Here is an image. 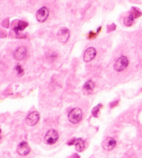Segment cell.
<instances>
[{
    "label": "cell",
    "instance_id": "4",
    "mask_svg": "<svg viewBox=\"0 0 142 158\" xmlns=\"http://www.w3.org/2000/svg\"><path fill=\"white\" fill-rule=\"evenodd\" d=\"M40 119V115L37 111H33L27 115L25 119V122L29 126H33L39 122Z\"/></svg>",
    "mask_w": 142,
    "mask_h": 158
},
{
    "label": "cell",
    "instance_id": "17",
    "mask_svg": "<svg viewBox=\"0 0 142 158\" xmlns=\"http://www.w3.org/2000/svg\"><path fill=\"white\" fill-rule=\"evenodd\" d=\"M15 70H16L17 73V75L18 76H23V74H24V71L23 69L22 68V67L20 66H17L16 67H15Z\"/></svg>",
    "mask_w": 142,
    "mask_h": 158
},
{
    "label": "cell",
    "instance_id": "10",
    "mask_svg": "<svg viewBox=\"0 0 142 158\" xmlns=\"http://www.w3.org/2000/svg\"><path fill=\"white\" fill-rule=\"evenodd\" d=\"M30 151H31V149H30L29 146L28 145V143H27V142L23 141V142H21L18 146H17V152L18 153L19 155H23V156L27 155L29 153Z\"/></svg>",
    "mask_w": 142,
    "mask_h": 158
},
{
    "label": "cell",
    "instance_id": "14",
    "mask_svg": "<svg viewBox=\"0 0 142 158\" xmlns=\"http://www.w3.org/2000/svg\"><path fill=\"white\" fill-rule=\"evenodd\" d=\"M141 13L139 11V10H138L137 9H136V8H133V9H132V11H131V13H130V15L133 17L134 19L137 18V17H139V16H141Z\"/></svg>",
    "mask_w": 142,
    "mask_h": 158
},
{
    "label": "cell",
    "instance_id": "9",
    "mask_svg": "<svg viewBox=\"0 0 142 158\" xmlns=\"http://www.w3.org/2000/svg\"><path fill=\"white\" fill-rule=\"evenodd\" d=\"M96 55V50L94 47H89L87 50L85 51L83 56V59L85 62H90L95 58Z\"/></svg>",
    "mask_w": 142,
    "mask_h": 158
},
{
    "label": "cell",
    "instance_id": "19",
    "mask_svg": "<svg viewBox=\"0 0 142 158\" xmlns=\"http://www.w3.org/2000/svg\"><path fill=\"white\" fill-rule=\"evenodd\" d=\"M76 141V139L74 138V139H73V140L72 141H70L68 143V145H73L74 143H75V141Z\"/></svg>",
    "mask_w": 142,
    "mask_h": 158
},
{
    "label": "cell",
    "instance_id": "8",
    "mask_svg": "<svg viewBox=\"0 0 142 158\" xmlns=\"http://www.w3.org/2000/svg\"><path fill=\"white\" fill-rule=\"evenodd\" d=\"M27 55V50L25 47H20L14 52V58L17 61H20L25 59Z\"/></svg>",
    "mask_w": 142,
    "mask_h": 158
},
{
    "label": "cell",
    "instance_id": "6",
    "mask_svg": "<svg viewBox=\"0 0 142 158\" xmlns=\"http://www.w3.org/2000/svg\"><path fill=\"white\" fill-rule=\"evenodd\" d=\"M50 11L47 8L42 7L36 12V19L40 23H44L49 16Z\"/></svg>",
    "mask_w": 142,
    "mask_h": 158
},
{
    "label": "cell",
    "instance_id": "12",
    "mask_svg": "<svg viewBox=\"0 0 142 158\" xmlns=\"http://www.w3.org/2000/svg\"><path fill=\"white\" fill-rule=\"evenodd\" d=\"M94 87H95V84H94L93 82L89 80L85 83V84L84 85L83 89L84 90V91L87 92V93H91V92L93 90Z\"/></svg>",
    "mask_w": 142,
    "mask_h": 158
},
{
    "label": "cell",
    "instance_id": "13",
    "mask_svg": "<svg viewBox=\"0 0 142 158\" xmlns=\"http://www.w3.org/2000/svg\"><path fill=\"white\" fill-rule=\"evenodd\" d=\"M28 24L27 23H25V22L24 21H20L18 24V25H17V27H15V29H14V31H15V33H18V31H23L25 29L26 27H27Z\"/></svg>",
    "mask_w": 142,
    "mask_h": 158
},
{
    "label": "cell",
    "instance_id": "5",
    "mask_svg": "<svg viewBox=\"0 0 142 158\" xmlns=\"http://www.w3.org/2000/svg\"><path fill=\"white\" fill-rule=\"evenodd\" d=\"M70 37L69 30L66 27H62L57 33V39L62 43H65L68 41Z\"/></svg>",
    "mask_w": 142,
    "mask_h": 158
},
{
    "label": "cell",
    "instance_id": "1",
    "mask_svg": "<svg viewBox=\"0 0 142 158\" xmlns=\"http://www.w3.org/2000/svg\"><path fill=\"white\" fill-rule=\"evenodd\" d=\"M68 118L72 123L76 124L79 123L82 118V111L79 108H74L70 111Z\"/></svg>",
    "mask_w": 142,
    "mask_h": 158
},
{
    "label": "cell",
    "instance_id": "21",
    "mask_svg": "<svg viewBox=\"0 0 142 158\" xmlns=\"http://www.w3.org/2000/svg\"><path fill=\"white\" fill-rule=\"evenodd\" d=\"M1 129H0V139H1Z\"/></svg>",
    "mask_w": 142,
    "mask_h": 158
},
{
    "label": "cell",
    "instance_id": "3",
    "mask_svg": "<svg viewBox=\"0 0 142 158\" xmlns=\"http://www.w3.org/2000/svg\"><path fill=\"white\" fill-rule=\"evenodd\" d=\"M127 65H128V59L126 57L122 56V57H119L114 65V68L115 71L118 72L123 71L124 69H125L127 68Z\"/></svg>",
    "mask_w": 142,
    "mask_h": 158
},
{
    "label": "cell",
    "instance_id": "16",
    "mask_svg": "<svg viewBox=\"0 0 142 158\" xmlns=\"http://www.w3.org/2000/svg\"><path fill=\"white\" fill-rule=\"evenodd\" d=\"M102 107H103V105L100 104V105H98L93 108V110H92V114H93V116L94 117H98V114L100 109Z\"/></svg>",
    "mask_w": 142,
    "mask_h": 158
},
{
    "label": "cell",
    "instance_id": "2",
    "mask_svg": "<svg viewBox=\"0 0 142 158\" xmlns=\"http://www.w3.org/2000/svg\"><path fill=\"white\" fill-rule=\"evenodd\" d=\"M58 139H59V134L55 130L51 129L45 135L44 141L47 144L52 145L57 142Z\"/></svg>",
    "mask_w": 142,
    "mask_h": 158
},
{
    "label": "cell",
    "instance_id": "7",
    "mask_svg": "<svg viewBox=\"0 0 142 158\" xmlns=\"http://www.w3.org/2000/svg\"><path fill=\"white\" fill-rule=\"evenodd\" d=\"M117 141L112 137H107L103 142V148L106 151H111L114 149Z\"/></svg>",
    "mask_w": 142,
    "mask_h": 158
},
{
    "label": "cell",
    "instance_id": "11",
    "mask_svg": "<svg viewBox=\"0 0 142 158\" xmlns=\"http://www.w3.org/2000/svg\"><path fill=\"white\" fill-rule=\"evenodd\" d=\"M85 148L84 141L82 139L79 138L75 141V149L78 152H82Z\"/></svg>",
    "mask_w": 142,
    "mask_h": 158
},
{
    "label": "cell",
    "instance_id": "15",
    "mask_svg": "<svg viewBox=\"0 0 142 158\" xmlns=\"http://www.w3.org/2000/svg\"><path fill=\"white\" fill-rule=\"evenodd\" d=\"M133 20H134V18L131 16L130 15H128V16L125 17V18H124V24H125L126 26H128V27H130V26H131L132 25H133Z\"/></svg>",
    "mask_w": 142,
    "mask_h": 158
},
{
    "label": "cell",
    "instance_id": "20",
    "mask_svg": "<svg viewBox=\"0 0 142 158\" xmlns=\"http://www.w3.org/2000/svg\"><path fill=\"white\" fill-rule=\"evenodd\" d=\"M73 158H79V157L77 155H74Z\"/></svg>",
    "mask_w": 142,
    "mask_h": 158
},
{
    "label": "cell",
    "instance_id": "18",
    "mask_svg": "<svg viewBox=\"0 0 142 158\" xmlns=\"http://www.w3.org/2000/svg\"><path fill=\"white\" fill-rule=\"evenodd\" d=\"M95 33H93V32H90L89 36V39H93V38H95Z\"/></svg>",
    "mask_w": 142,
    "mask_h": 158
}]
</instances>
